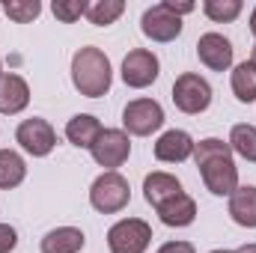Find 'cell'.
<instances>
[{"label": "cell", "instance_id": "24", "mask_svg": "<svg viewBox=\"0 0 256 253\" xmlns=\"http://www.w3.org/2000/svg\"><path fill=\"white\" fill-rule=\"evenodd\" d=\"M202 12L214 21V24H230L242 15V0H206Z\"/></svg>", "mask_w": 256, "mask_h": 253}, {"label": "cell", "instance_id": "32", "mask_svg": "<svg viewBox=\"0 0 256 253\" xmlns=\"http://www.w3.org/2000/svg\"><path fill=\"white\" fill-rule=\"evenodd\" d=\"M212 253H236V250H212Z\"/></svg>", "mask_w": 256, "mask_h": 253}, {"label": "cell", "instance_id": "7", "mask_svg": "<svg viewBox=\"0 0 256 253\" xmlns=\"http://www.w3.org/2000/svg\"><path fill=\"white\" fill-rule=\"evenodd\" d=\"M122 126H126V134L149 137L152 131L164 126V108L155 98H134L122 110Z\"/></svg>", "mask_w": 256, "mask_h": 253}, {"label": "cell", "instance_id": "8", "mask_svg": "<svg viewBox=\"0 0 256 253\" xmlns=\"http://www.w3.org/2000/svg\"><path fill=\"white\" fill-rule=\"evenodd\" d=\"M15 140L21 143V149L33 158H45L51 155V149L57 146V131L48 120L42 116H33V120H24L18 131H15Z\"/></svg>", "mask_w": 256, "mask_h": 253}, {"label": "cell", "instance_id": "6", "mask_svg": "<svg viewBox=\"0 0 256 253\" xmlns=\"http://www.w3.org/2000/svg\"><path fill=\"white\" fill-rule=\"evenodd\" d=\"M90 152H92L96 164L104 167V173H116V167H122L128 161V155H131V140L120 128H104Z\"/></svg>", "mask_w": 256, "mask_h": 253}, {"label": "cell", "instance_id": "1", "mask_svg": "<svg viewBox=\"0 0 256 253\" xmlns=\"http://www.w3.org/2000/svg\"><path fill=\"white\" fill-rule=\"evenodd\" d=\"M194 161L200 167L202 185L214 196H232L238 188V167L232 164V149L220 137H206L194 143Z\"/></svg>", "mask_w": 256, "mask_h": 253}, {"label": "cell", "instance_id": "31", "mask_svg": "<svg viewBox=\"0 0 256 253\" xmlns=\"http://www.w3.org/2000/svg\"><path fill=\"white\" fill-rule=\"evenodd\" d=\"M250 63L256 66V45H254V54H250Z\"/></svg>", "mask_w": 256, "mask_h": 253}, {"label": "cell", "instance_id": "12", "mask_svg": "<svg viewBox=\"0 0 256 253\" xmlns=\"http://www.w3.org/2000/svg\"><path fill=\"white\" fill-rule=\"evenodd\" d=\"M194 155V137L182 128H170L155 143V158L164 164H182Z\"/></svg>", "mask_w": 256, "mask_h": 253}, {"label": "cell", "instance_id": "11", "mask_svg": "<svg viewBox=\"0 0 256 253\" xmlns=\"http://www.w3.org/2000/svg\"><path fill=\"white\" fill-rule=\"evenodd\" d=\"M232 42L220 33H202L196 42V57L200 63L208 66L212 72H226L232 66Z\"/></svg>", "mask_w": 256, "mask_h": 253}, {"label": "cell", "instance_id": "20", "mask_svg": "<svg viewBox=\"0 0 256 253\" xmlns=\"http://www.w3.org/2000/svg\"><path fill=\"white\" fill-rule=\"evenodd\" d=\"M232 92L242 104L256 102V66L250 60H244L232 68Z\"/></svg>", "mask_w": 256, "mask_h": 253}, {"label": "cell", "instance_id": "28", "mask_svg": "<svg viewBox=\"0 0 256 253\" xmlns=\"http://www.w3.org/2000/svg\"><path fill=\"white\" fill-rule=\"evenodd\" d=\"M164 6H167L170 12H176L179 18H182V15H188V12H194V3H176V0H164Z\"/></svg>", "mask_w": 256, "mask_h": 253}, {"label": "cell", "instance_id": "14", "mask_svg": "<svg viewBox=\"0 0 256 253\" xmlns=\"http://www.w3.org/2000/svg\"><path fill=\"white\" fill-rule=\"evenodd\" d=\"M179 194H185V190H182V182H179L176 176H170V173L155 170V173H149V176L143 179V196H146V202H149L152 208H161L164 202H170V200L179 196Z\"/></svg>", "mask_w": 256, "mask_h": 253}, {"label": "cell", "instance_id": "26", "mask_svg": "<svg viewBox=\"0 0 256 253\" xmlns=\"http://www.w3.org/2000/svg\"><path fill=\"white\" fill-rule=\"evenodd\" d=\"M18 244V232L9 224H0V253H12Z\"/></svg>", "mask_w": 256, "mask_h": 253}, {"label": "cell", "instance_id": "15", "mask_svg": "<svg viewBox=\"0 0 256 253\" xmlns=\"http://www.w3.org/2000/svg\"><path fill=\"white\" fill-rule=\"evenodd\" d=\"M102 131H104V128H102V122H98L92 114H78V116H72V120L66 122V137H68V143L78 146V149H92V143L98 140Z\"/></svg>", "mask_w": 256, "mask_h": 253}, {"label": "cell", "instance_id": "9", "mask_svg": "<svg viewBox=\"0 0 256 253\" xmlns=\"http://www.w3.org/2000/svg\"><path fill=\"white\" fill-rule=\"evenodd\" d=\"M158 74H161V63H158V57L152 51L134 48V51L126 54V60H122V80H126V86L146 90V86H152L158 80Z\"/></svg>", "mask_w": 256, "mask_h": 253}, {"label": "cell", "instance_id": "16", "mask_svg": "<svg viewBox=\"0 0 256 253\" xmlns=\"http://www.w3.org/2000/svg\"><path fill=\"white\" fill-rule=\"evenodd\" d=\"M230 218L238 226L256 230V185H242L230 196Z\"/></svg>", "mask_w": 256, "mask_h": 253}, {"label": "cell", "instance_id": "33", "mask_svg": "<svg viewBox=\"0 0 256 253\" xmlns=\"http://www.w3.org/2000/svg\"><path fill=\"white\" fill-rule=\"evenodd\" d=\"M0 78H3V68H0Z\"/></svg>", "mask_w": 256, "mask_h": 253}, {"label": "cell", "instance_id": "17", "mask_svg": "<svg viewBox=\"0 0 256 253\" xmlns=\"http://www.w3.org/2000/svg\"><path fill=\"white\" fill-rule=\"evenodd\" d=\"M86 236L78 226H57L42 238V253H80Z\"/></svg>", "mask_w": 256, "mask_h": 253}, {"label": "cell", "instance_id": "27", "mask_svg": "<svg viewBox=\"0 0 256 253\" xmlns=\"http://www.w3.org/2000/svg\"><path fill=\"white\" fill-rule=\"evenodd\" d=\"M158 253H196L194 250L191 242H167V244H161Z\"/></svg>", "mask_w": 256, "mask_h": 253}, {"label": "cell", "instance_id": "5", "mask_svg": "<svg viewBox=\"0 0 256 253\" xmlns=\"http://www.w3.org/2000/svg\"><path fill=\"white\" fill-rule=\"evenodd\" d=\"M152 242V226L140 218H122L108 230L110 253H146Z\"/></svg>", "mask_w": 256, "mask_h": 253}, {"label": "cell", "instance_id": "2", "mask_svg": "<svg viewBox=\"0 0 256 253\" xmlns=\"http://www.w3.org/2000/svg\"><path fill=\"white\" fill-rule=\"evenodd\" d=\"M72 84L80 96L86 98H102L108 96L110 84H114V68L110 60L102 48H80L74 57H72Z\"/></svg>", "mask_w": 256, "mask_h": 253}, {"label": "cell", "instance_id": "25", "mask_svg": "<svg viewBox=\"0 0 256 253\" xmlns=\"http://www.w3.org/2000/svg\"><path fill=\"white\" fill-rule=\"evenodd\" d=\"M86 9H90L86 0H54V3H51L54 18L63 21V24H74L80 15H86Z\"/></svg>", "mask_w": 256, "mask_h": 253}, {"label": "cell", "instance_id": "18", "mask_svg": "<svg viewBox=\"0 0 256 253\" xmlns=\"http://www.w3.org/2000/svg\"><path fill=\"white\" fill-rule=\"evenodd\" d=\"M155 212H158V218H161L164 226H191L194 218H196V202L188 194H179V196H173L170 202H164Z\"/></svg>", "mask_w": 256, "mask_h": 253}, {"label": "cell", "instance_id": "3", "mask_svg": "<svg viewBox=\"0 0 256 253\" xmlns=\"http://www.w3.org/2000/svg\"><path fill=\"white\" fill-rule=\"evenodd\" d=\"M131 200V185L122 173H102L92 188H90V202L102 214H116L122 212Z\"/></svg>", "mask_w": 256, "mask_h": 253}, {"label": "cell", "instance_id": "21", "mask_svg": "<svg viewBox=\"0 0 256 253\" xmlns=\"http://www.w3.org/2000/svg\"><path fill=\"white\" fill-rule=\"evenodd\" d=\"M230 149L236 155H242L244 161L256 164V126H248V122L232 126V131H230Z\"/></svg>", "mask_w": 256, "mask_h": 253}, {"label": "cell", "instance_id": "19", "mask_svg": "<svg viewBox=\"0 0 256 253\" xmlns=\"http://www.w3.org/2000/svg\"><path fill=\"white\" fill-rule=\"evenodd\" d=\"M27 176V164L15 149H0V188H18Z\"/></svg>", "mask_w": 256, "mask_h": 253}, {"label": "cell", "instance_id": "10", "mask_svg": "<svg viewBox=\"0 0 256 253\" xmlns=\"http://www.w3.org/2000/svg\"><path fill=\"white\" fill-rule=\"evenodd\" d=\"M140 30L143 36H149L152 42H173L182 33V18L176 12H170L164 3H155L143 12L140 18Z\"/></svg>", "mask_w": 256, "mask_h": 253}, {"label": "cell", "instance_id": "22", "mask_svg": "<svg viewBox=\"0 0 256 253\" xmlns=\"http://www.w3.org/2000/svg\"><path fill=\"white\" fill-rule=\"evenodd\" d=\"M122 12H126V3H122V0H98V3H90L86 18H90V24H96V27H108V24H114Z\"/></svg>", "mask_w": 256, "mask_h": 253}, {"label": "cell", "instance_id": "29", "mask_svg": "<svg viewBox=\"0 0 256 253\" xmlns=\"http://www.w3.org/2000/svg\"><path fill=\"white\" fill-rule=\"evenodd\" d=\"M236 253H256V244H242Z\"/></svg>", "mask_w": 256, "mask_h": 253}, {"label": "cell", "instance_id": "13", "mask_svg": "<svg viewBox=\"0 0 256 253\" xmlns=\"http://www.w3.org/2000/svg\"><path fill=\"white\" fill-rule=\"evenodd\" d=\"M27 104H30V86H27V80L21 74H15V72L3 74L0 78V114L15 116Z\"/></svg>", "mask_w": 256, "mask_h": 253}, {"label": "cell", "instance_id": "30", "mask_svg": "<svg viewBox=\"0 0 256 253\" xmlns=\"http://www.w3.org/2000/svg\"><path fill=\"white\" fill-rule=\"evenodd\" d=\"M250 33H254V36H256V9H254V12H250Z\"/></svg>", "mask_w": 256, "mask_h": 253}, {"label": "cell", "instance_id": "4", "mask_svg": "<svg viewBox=\"0 0 256 253\" xmlns=\"http://www.w3.org/2000/svg\"><path fill=\"white\" fill-rule=\"evenodd\" d=\"M173 104L188 114V116H196L202 114L208 104H212V86L206 78H200L196 72H182L173 84Z\"/></svg>", "mask_w": 256, "mask_h": 253}, {"label": "cell", "instance_id": "23", "mask_svg": "<svg viewBox=\"0 0 256 253\" xmlns=\"http://www.w3.org/2000/svg\"><path fill=\"white\" fill-rule=\"evenodd\" d=\"M3 15L15 24H30L33 18H39L42 12V3L39 0H3Z\"/></svg>", "mask_w": 256, "mask_h": 253}]
</instances>
